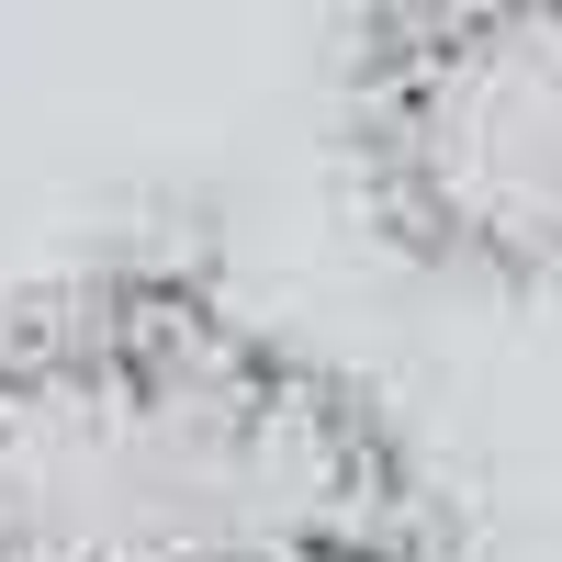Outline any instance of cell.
I'll return each instance as SVG.
<instances>
[{
	"mask_svg": "<svg viewBox=\"0 0 562 562\" xmlns=\"http://www.w3.org/2000/svg\"><path fill=\"white\" fill-rule=\"evenodd\" d=\"M0 562H461V495L214 248L113 237L0 293Z\"/></svg>",
	"mask_w": 562,
	"mask_h": 562,
	"instance_id": "6da1fadb",
	"label": "cell"
},
{
	"mask_svg": "<svg viewBox=\"0 0 562 562\" xmlns=\"http://www.w3.org/2000/svg\"><path fill=\"white\" fill-rule=\"evenodd\" d=\"M349 203L461 293H562V0H371L338 57Z\"/></svg>",
	"mask_w": 562,
	"mask_h": 562,
	"instance_id": "7a4b0ae2",
	"label": "cell"
}]
</instances>
